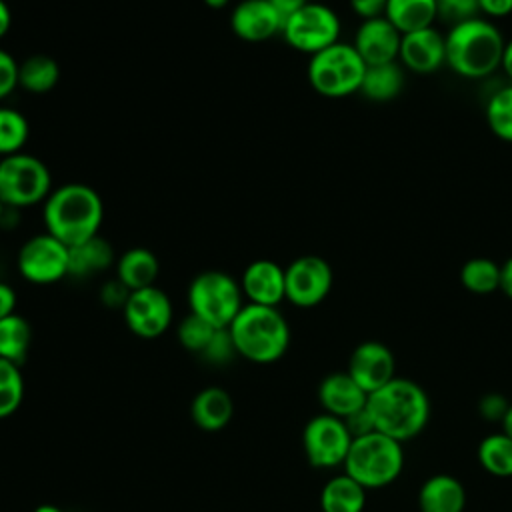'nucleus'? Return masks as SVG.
<instances>
[{
	"mask_svg": "<svg viewBox=\"0 0 512 512\" xmlns=\"http://www.w3.org/2000/svg\"><path fill=\"white\" fill-rule=\"evenodd\" d=\"M366 410L376 432L406 442L426 428L432 404L418 382L396 376L376 392L368 394Z\"/></svg>",
	"mask_w": 512,
	"mask_h": 512,
	"instance_id": "obj_1",
	"label": "nucleus"
},
{
	"mask_svg": "<svg viewBox=\"0 0 512 512\" xmlns=\"http://www.w3.org/2000/svg\"><path fill=\"white\" fill-rule=\"evenodd\" d=\"M44 228L68 248L98 236L104 220L100 194L82 182H66L48 194L42 204Z\"/></svg>",
	"mask_w": 512,
	"mask_h": 512,
	"instance_id": "obj_2",
	"label": "nucleus"
},
{
	"mask_svg": "<svg viewBox=\"0 0 512 512\" xmlns=\"http://www.w3.org/2000/svg\"><path fill=\"white\" fill-rule=\"evenodd\" d=\"M446 38V64L462 78L480 80L502 66L506 40L486 18H470L450 26Z\"/></svg>",
	"mask_w": 512,
	"mask_h": 512,
	"instance_id": "obj_3",
	"label": "nucleus"
},
{
	"mask_svg": "<svg viewBox=\"0 0 512 512\" xmlns=\"http://www.w3.org/2000/svg\"><path fill=\"white\" fill-rule=\"evenodd\" d=\"M228 332L236 354L256 364L280 360L290 346V326L276 306L244 304Z\"/></svg>",
	"mask_w": 512,
	"mask_h": 512,
	"instance_id": "obj_4",
	"label": "nucleus"
},
{
	"mask_svg": "<svg viewBox=\"0 0 512 512\" xmlns=\"http://www.w3.org/2000/svg\"><path fill=\"white\" fill-rule=\"evenodd\" d=\"M344 474L356 480L366 490H378L398 480L404 468L402 442L384 436L380 432H368L352 440L346 460L342 464Z\"/></svg>",
	"mask_w": 512,
	"mask_h": 512,
	"instance_id": "obj_5",
	"label": "nucleus"
},
{
	"mask_svg": "<svg viewBox=\"0 0 512 512\" xmlns=\"http://www.w3.org/2000/svg\"><path fill=\"white\" fill-rule=\"evenodd\" d=\"M366 64L356 48L346 42H336L310 56L308 82L326 98H344L360 92Z\"/></svg>",
	"mask_w": 512,
	"mask_h": 512,
	"instance_id": "obj_6",
	"label": "nucleus"
},
{
	"mask_svg": "<svg viewBox=\"0 0 512 512\" xmlns=\"http://www.w3.org/2000/svg\"><path fill=\"white\" fill-rule=\"evenodd\" d=\"M242 298L240 282L222 270L200 272L188 286L190 312L214 328H228L232 324L244 306Z\"/></svg>",
	"mask_w": 512,
	"mask_h": 512,
	"instance_id": "obj_7",
	"label": "nucleus"
},
{
	"mask_svg": "<svg viewBox=\"0 0 512 512\" xmlns=\"http://www.w3.org/2000/svg\"><path fill=\"white\" fill-rule=\"evenodd\" d=\"M52 192L48 166L28 154L16 152L0 158V200L6 208H30L44 204Z\"/></svg>",
	"mask_w": 512,
	"mask_h": 512,
	"instance_id": "obj_8",
	"label": "nucleus"
},
{
	"mask_svg": "<svg viewBox=\"0 0 512 512\" xmlns=\"http://www.w3.org/2000/svg\"><path fill=\"white\" fill-rule=\"evenodd\" d=\"M280 34L288 46L312 56L340 42V18L330 6L308 2L284 20Z\"/></svg>",
	"mask_w": 512,
	"mask_h": 512,
	"instance_id": "obj_9",
	"label": "nucleus"
},
{
	"mask_svg": "<svg viewBox=\"0 0 512 512\" xmlns=\"http://www.w3.org/2000/svg\"><path fill=\"white\" fill-rule=\"evenodd\" d=\"M16 266L30 284H54L68 276L70 248L44 230L20 246Z\"/></svg>",
	"mask_w": 512,
	"mask_h": 512,
	"instance_id": "obj_10",
	"label": "nucleus"
},
{
	"mask_svg": "<svg viewBox=\"0 0 512 512\" xmlns=\"http://www.w3.org/2000/svg\"><path fill=\"white\" fill-rule=\"evenodd\" d=\"M352 440L346 422L326 412L310 418L302 432V446L308 462L314 468L324 470L344 464Z\"/></svg>",
	"mask_w": 512,
	"mask_h": 512,
	"instance_id": "obj_11",
	"label": "nucleus"
},
{
	"mask_svg": "<svg viewBox=\"0 0 512 512\" xmlns=\"http://www.w3.org/2000/svg\"><path fill=\"white\" fill-rule=\"evenodd\" d=\"M286 300L298 308H314L332 290L334 274L330 264L314 254L300 256L284 268Z\"/></svg>",
	"mask_w": 512,
	"mask_h": 512,
	"instance_id": "obj_12",
	"label": "nucleus"
},
{
	"mask_svg": "<svg viewBox=\"0 0 512 512\" xmlns=\"http://www.w3.org/2000/svg\"><path fill=\"white\" fill-rule=\"evenodd\" d=\"M124 322L128 330L140 338L152 340L162 336L172 324V300L158 286L132 290L124 308Z\"/></svg>",
	"mask_w": 512,
	"mask_h": 512,
	"instance_id": "obj_13",
	"label": "nucleus"
},
{
	"mask_svg": "<svg viewBox=\"0 0 512 512\" xmlns=\"http://www.w3.org/2000/svg\"><path fill=\"white\" fill-rule=\"evenodd\" d=\"M394 368L396 360L392 350L378 340H366L352 350L346 372L366 394H372L396 378Z\"/></svg>",
	"mask_w": 512,
	"mask_h": 512,
	"instance_id": "obj_14",
	"label": "nucleus"
},
{
	"mask_svg": "<svg viewBox=\"0 0 512 512\" xmlns=\"http://www.w3.org/2000/svg\"><path fill=\"white\" fill-rule=\"evenodd\" d=\"M402 34L384 18L362 20L352 46L366 66L398 62Z\"/></svg>",
	"mask_w": 512,
	"mask_h": 512,
	"instance_id": "obj_15",
	"label": "nucleus"
},
{
	"mask_svg": "<svg viewBox=\"0 0 512 512\" xmlns=\"http://www.w3.org/2000/svg\"><path fill=\"white\" fill-rule=\"evenodd\" d=\"M282 16L268 0H242L232 8L230 28L244 42H264L282 32Z\"/></svg>",
	"mask_w": 512,
	"mask_h": 512,
	"instance_id": "obj_16",
	"label": "nucleus"
},
{
	"mask_svg": "<svg viewBox=\"0 0 512 512\" xmlns=\"http://www.w3.org/2000/svg\"><path fill=\"white\" fill-rule=\"evenodd\" d=\"M240 288L248 304L278 306L286 300V276L284 268L268 258L250 262L240 278Z\"/></svg>",
	"mask_w": 512,
	"mask_h": 512,
	"instance_id": "obj_17",
	"label": "nucleus"
},
{
	"mask_svg": "<svg viewBox=\"0 0 512 512\" xmlns=\"http://www.w3.org/2000/svg\"><path fill=\"white\" fill-rule=\"evenodd\" d=\"M398 60L406 70L432 74L446 64V38L432 26L402 34Z\"/></svg>",
	"mask_w": 512,
	"mask_h": 512,
	"instance_id": "obj_18",
	"label": "nucleus"
},
{
	"mask_svg": "<svg viewBox=\"0 0 512 512\" xmlns=\"http://www.w3.org/2000/svg\"><path fill=\"white\" fill-rule=\"evenodd\" d=\"M318 400L326 414L344 420L366 406L368 394L356 384V380L348 372H332L322 378L318 386Z\"/></svg>",
	"mask_w": 512,
	"mask_h": 512,
	"instance_id": "obj_19",
	"label": "nucleus"
},
{
	"mask_svg": "<svg viewBox=\"0 0 512 512\" xmlns=\"http://www.w3.org/2000/svg\"><path fill=\"white\" fill-rule=\"evenodd\" d=\"M466 488L452 474H434L418 490L420 512H464Z\"/></svg>",
	"mask_w": 512,
	"mask_h": 512,
	"instance_id": "obj_20",
	"label": "nucleus"
},
{
	"mask_svg": "<svg viewBox=\"0 0 512 512\" xmlns=\"http://www.w3.org/2000/svg\"><path fill=\"white\" fill-rule=\"evenodd\" d=\"M190 416L194 424L206 432L222 430L234 416L232 396L224 388L208 386L194 396Z\"/></svg>",
	"mask_w": 512,
	"mask_h": 512,
	"instance_id": "obj_21",
	"label": "nucleus"
},
{
	"mask_svg": "<svg viewBox=\"0 0 512 512\" xmlns=\"http://www.w3.org/2000/svg\"><path fill=\"white\" fill-rule=\"evenodd\" d=\"M116 278L132 292L148 286H156V278L160 272L158 258L152 250L134 246L120 254V258L114 264Z\"/></svg>",
	"mask_w": 512,
	"mask_h": 512,
	"instance_id": "obj_22",
	"label": "nucleus"
},
{
	"mask_svg": "<svg viewBox=\"0 0 512 512\" xmlns=\"http://www.w3.org/2000/svg\"><path fill=\"white\" fill-rule=\"evenodd\" d=\"M366 488L348 474L332 476L320 490L322 512H364Z\"/></svg>",
	"mask_w": 512,
	"mask_h": 512,
	"instance_id": "obj_23",
	"label": "nucleus"
},
{
	"mask_svg": "<svg viewBox=\"0 0 512 512\" xmlns=\"http://www.w3.org/2000/svg\"><path fill=\"white\" fill-rule=\"evenodd\" d=\"M384 18L400 34L430 28L438 18L436 0H388Z\"/></svg>",
	"mask_w": 512,
	"mask_h": 512,
	"instance_id": "obj_24",
	"label": "nucleus"
},
{
	"mask_svg": "<svg viewBox=\"0 0 512 512\" xmlns=\"http://www.w3.org/2000/svg\"><path fill=\"white\" fill-rule=\"evenodd\" d=\"M112 264H116L114 250H112L110 242L98 234V236L70 248L68 276H74V278L94 276V274L110 268Z\"/></svg>",
	"mask_w": 512,
	"mask_h": 512,
	"instance_id": "obj_25",
	"label": "nucleus"
},
{
	"mask_svg": "<svg viewBox=\"0 0 512 512\" xmlns=\"http://www.w3.org/2000/svg\"><path fill=\"white\" fill-rule=\"evenodd\" d=\"M404 88V68L398 62L366 66L360 94L372 102L394 100Z\"/></svg>",
	"mask_w": 512,
	"mask_h": 512,
	"instance_id": "obj_26",
	"label": "nucleus"
},
{
	"mask_svg": "<svg viewBox=\"0 0 512 512\" xmlns=\"http://www.w3.org/2000/svg\"><path fill=\"white\" fill-rule=\"evenodd\" d=\"M60 80V66L48 54H30L18 62V86L30 94H46Z\"/></svg>",
	"mask_w": 512,
	"mask_h": 512,
	"instance_id": "obj_27",
	"label": "nucleus"
},
{
	"mask_svg": "<svg viewBox=\"0 0 512 512\" xmlns=\"http://www.w3.org/2000/svg\"><path fill=\"white\" fill-rule=\"evenodd\" d=\"M30 342L32 328L24 316L14 312L0 320V358L22 366L28 356Z\"/></svg>",
	"mask_w": 512,
	"mask_h": 512,
	"instance_id": "obj_28",
	"label": "nucleus"
},
{
	"mask_svg": "<svg viewBox=\"0 0 512 512\" xmlns=\"http://www.w3.org/2000/svg\"><path fill=\"white\" fill-rule=\"evenodd\" d=\"M480 466L496 478H512V438L504 432L490 434L478 444Z\"/></svg>",
	"mask_w": 512,
	"mask_h": 512,
	"instance_id": "obj_29",
	"label": "nucleus"
},
{
	"mask_svg": "<svg viewBox=\"0 0 512 512\" xmlns=\"http://www.w3.org/2000/svg\"><path fill=\"white\" fill-rule=\"evenodd\" d=\"M460 282L472 294H492L500 290V264L484 256L470 258L460 268Z\"/></svg>",
	"mask_w": 512,
	"mask_h": 512,
	"instance_id": "obj_30",
	"label": "nucleus"
},
{
	"mask_svg": "<svg viewBox=\"0 0 512 512\" xmlns=\"http://www.w3.org/2000/svg\"><path fill=\"white\" fill-rule=\"evenodd\" d=\"M30 136V124L26 116L8 106H0V158L22 152Z\"/></svg>",
	"mask_w": 512,
	"mask_h": 512,
	"instance_id": "obj_31",
	"label": "nucleus"
},
{
	"mask_svg": "<svg viewBox=\"0 0 512 512\" xmlns=\"http://www.w3.org/2000/svg\"><path fill=\"white\" fill-rule=\"evenodd\" d=\"M486 122L494 136L512 142V84L496 90L486 102Z\"/></svg>",
	"mask_w": 512,
	"mask_h": 512,
	"instance_id": "obj_32",
	"label": "nucleus"
},
{
	"mask_svg": "<svg viewBox=\"0 0 512 512\" xmlns=\"http://www.w3.org/2000/svg\"><path fill=\"white\" fill-rule=\"evenodd\" d=\"M24 398V378L20 366L0 358V420L12 416Z\"/></svg>",
	"mask_w": 512,
	"mask_h": 512,
	"instance_id": "obj_33",
	"label": "nucleus"
},
{
	"mask_svg": "<svg viewBox=\"0 0 512 512\" xmlns=\"http://www.w3.org/2000/svg\"><path fill=\"white\" fill-rule=\"evenodd\" d=\"M218 328H214L212 324H208L206 320H202L200 316L196 314H188L180 324H178V330H176V336H178V342L190 350V352H204L206 346L210 344L212 336L216 334Z\"/></svg>",
	"mask_w": 512,
	"mask_h": 512,
	"instance_id": "obj_34",
	"label": "nucleus"
},
{
	"mask_svg": "<svg viewBox=\"0 0 512 512\" xmlns=\"http://www.w3.org/2000/svg\"><path fill=\"white\" fill-rule=\"evenodd\" d=\"M438 18L446 20L450 26L476 18L480 12L478 0H436Z\"/></svg>",
	"mask_w": 512,
	"mask_h": 512,
	"instance_id": "obj_35",
	"label": "nucleus"
},
{
	"mask_svg": "<svg viewBox=\"0 0 512 512\" xmlns=\"http://www.w3.org/2000/svg\"><path fill=\"white\" fill-rule=\"evenodd\" d=\"M234 354H236V348H234V342H232V336H230L228 328H218L216 334L212 336L210 344H208L206 350L202 352V356H204L208 362H214V364H224V362H228Z\"/></svg>",
	"mask_w": 512,
	"mask_h": 512,
	"instance_id": "obj_36",
	"label": "nucleus"
},
{
	"mask_svg": "<svg viewBox=\"0 0 512 512\" xmlns=\"http://www.w3.org/2000/svg\"><path fill=\"white\" fill-rule=\"evenodd\" d=\"M18 86V62L16 58L0 48V100L8 98Z\"/></svg>",
	"mask_w": 512,
	"mask_h": 512,
	"instance_id": "obj_37",
	"label": "nucleus"
},
{
	"mask_svg": "<svg viewBox=\"0 0 512 512\" xmlns=\"http://www.w3.org/2000/svg\"><path fill=\"white\" fill-rule=\"evenodd\" d=\"M508 406H510V402L502 394H496V392L484 394L478 402V410H480L482 418H486L490 422H502Z\"/></svg>",
	"mask_w": 512,
	"mask_h": 512,
	"instance_id": "obj_38",
	"label": "nucleus"
},
{
	"mask_svg": "<svg viewBox=\"0 0 512 512\" xmlns=\"http://www.w3.org/2000/svg\"><path fill=\"white\" fill-rule=\"evenodd\" d=\"M100 296H102V302L106 306H112V308L120 306V308H124V304H126V300L130 296V290L118 278H114V280H110V282H106L102 286Z\"/></svg>",
	"mask_w": 512,
	"mask_h": 512,
	"instance_id": "obj_39",
	"label": "nucleus"
},
{
	"mask_svg": "<svg viewBox=\"0 0 512 512\" xmlns=\"http://www.w3.org/2000/svg\"><path fill=\"white\" fill-rule=\"evenodd\" d=\"M386 2L388 0H350V8L354 14H358L362 20H372L380 18L386 12Z\"/></svg>",
	"mask_w": 512,
	"mask_h": 512,
	"instance_id": "obj_40",
	"label": "nucleus"
},
{
	"mask_svg": "<svg viewBox=\"0 0 512 512\" xmlns=\"http://www.w3.org/2000/svg\"><path fill=\"white\" fill-rule=\"evenodd\" d=\"M480 12L492 18H504L512 14V0H478Z\"/></svg>",
	"mask_w": 512,
	"mask_h": 512,
	"instance_id": "obj_41",
	"label": "nucleus"
},
{
	"mask_svg": "<svg viewBox=\"0 0 512 512\" xmlns=\"http://www.w3.org/2000/svg\"><path fill=\"white\" fill-rule=\"evenodd\" d=\"M16 312V292L10 284L0 282V320Z\"/></svg>",
	"mask_w": 512,
	"mask_h": 512,
	"instance_id": "obj_42",
	"label": "nucleus"
},
{
	"mask_svg": "<svg viewBox=\"0 0 512 512\" xmlns=\"http://www.w3.org/2000/svg\"><path fill=\"white\" fill-rule=\"evenodd\" d=\"M274 10L282 16V20H286L288 16H292L294 12H298L304 4H308V0H268Z\"/></svg>",
	"mask_w": 512,
	"mask_h": 512,
	"instance_id": "obj_43",
	"label": "nucleus"
},
{
	"mask_svg": "<svg viewBox=\"0 0 512 512\" xmlns=\"http://www.w3.org/2000/svg\"><path fill=\"white\" fill-rule=\"evenodd\" d=\"M500 290L512 298V256L500 264Z\"/></svg>",
	"mask_w": 512,
	"mask_h": 512,
	"instance_id": "obj_44",
	"label": "nucleus"
},
{
	"mask_svg": "<svg viewBox=\"0 0 512 512\" xmlns=\"http://www.w3.org/2000/svg\"><path fill=\"white\" fill-rule=\"evenodd\" d=\"M10 26H12V12H10V6H8L4 0H0V40L8 34Z\"/></svg>",
	"mask_w": 512,
	"mask_h": 512,
	"instance_id": "obj_45",
	"label": "nucleus"
},
{
	"mask_svg": "<svg viewBox=\"0 0 512 512\" xmlns=\"http://www.w3.org/2000/svg\"><path fill=\"white\" fill-rule=\"evenodd\" d=\"M504 72H506V76L512 80V40L510 42H506V46H504V54H502V66H500Z\"/></svg>",
	"mask_w": 512,
	"mask_h": 512,
	"instance_id": "obj_46",
	"label": "nucleus"
},
{
	"mask_svg": "<svg viewBox=\"0 0 512 512\" xmlns=\"http://www.w3.org/2000/svg\"><path fill=\"white\" fill-rule=\"evenodd\" d=\"M500 424H502V432L512 438V402H510V406H508V410H506V414H504Z\"/></svg>",
	"mask_w": 512,
	"mask_h": 512,
	"instance_id": "obj_47",
	"label": "nucleus"
},
{
	"mask_svg": "<svg viewBox=\"0 0 512 512\" xmlns=\"http://www.w3.org/2000/svg\"><path fill=\"white\" fill-rule=\"evenodd\" d=\"M204 4H206V6H210V8H214V10H220V8L228 6V4H230V0H204Z\"/></svg>",
	"mask_w": 512,
	"mask_h": 512,
	"instance_id": "obj_48",
	"label": "nucleus"
},
{
	"mask_svg": "<svg viewBox=\"0 0 512 512\" xmlns=\"http://www.w3.org/2000/svg\"><path fill=\"white\" fill-rule=\"evenodd\" d=\"M34 512H62L58 506H54V504H40Z\"/></svg>",
	"mask_w": 512,
	"mask_h": 512,
	"instance_id": "obj_49",
	"label": "nucleus"
},
{
	"mask_svg": "<svg viewBox=\"0 0 512 512\" xmlns=\"http://www.w3.org/2000/svg\"><path fill=\"white\" fill-rule=\"evenodd\" d=\"M4 210H6V206L2 204V200H0V222H2V216H4Z\"/></svg>",
	"mask_w": 512,
	"mask_h": 512,
	"instance_id": "obj_50",
	"label": "nucleus"
}]
</instances>
